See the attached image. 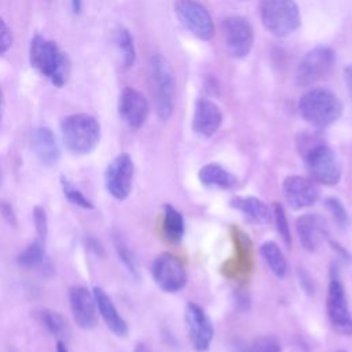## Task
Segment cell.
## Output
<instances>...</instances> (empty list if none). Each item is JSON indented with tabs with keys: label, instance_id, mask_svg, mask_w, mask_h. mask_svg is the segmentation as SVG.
Wrapping results in <instances>:
<instances>
[{
	"label": "cell",
	"instance_id": "obj_1",
	"mask_svg": "<svg viewBox=\"0 0 352 352\" xmlns=\"http://www.w3.org/2000/svg\"><path fill=\"white\" fill-rule=\"evenodd\" d=\"M297 147L305 161L309 179L324 186H336L341 179V164L337 154L315 133H302Z\"/></svg>",
	"mask_w": 352,
	"mask_h": 352
},
{
	"label": "cell",
	"instance_id": "obj_2",
	"mask_svg": "<svg viewBox=\"0 0 352 352\" xmlns=\"http://www.w3.org/2000/svg\"><path fill=\"white\" fill-rule=\"evenodd\" d=\"M30 65L55 87L65 85L70 72L67 55L51 40L37 34L30 44Z\"/></svg>",
	"mask_w": 352,
	"mask_h": 352
},
{
	"label": "cell",
	"instance_id": "obj_3",
	"mask_svg": "<svg viewBox=\"0 0 352 352\" xmlns=\"http://www.w3.org/2000/svg\"><path fill=\"white\" fill-rule=\"evenodd\" d=\"M60 133L65 147L72 154L85 155L96 148L100 140V125L91 114H70L60 122Z\"/></svg>",
	"mask_w": 352,
	"mask_h": 352
},
{
	"label": "cell",
	"instance_id": "obj_4",
	"mask_svg": "<svg viewBox=\"0 0 352 352\" xmlns=\"http://www.w3.org/2000/svg\"><path fill=\"white\" fill-rule=\"evenodd\" d=\"M298 111L311 126L322 129L330 126L341 117L342 103L331 91L314 88L300 98Z\"/></svg>",
	"mask_w": 352,
	"mask_h": 352
},
{
	"label": "cell",
	"instance_id": "obj_5",
	"mask_svg": "<svg viewBox=\"0 0 352 352\" xmlns=\"http://www.w3.org/2000/svg\"><path fill=\"white\" fill-rule=\"evenodd\" d=\"M150 82L157 116L166 121L172 117L176 104V78L169 62L160 54L150 59Z\"/></svg>",
	"mask_w": 352,
	"mask_h": 352
},
{
	"label": "cell",
	"instance_id": "obj_6",
	"mask_svg": "<svg viewBox=\"0 0 352 352\" xmlns=\"http://www.w3.org/2000/svg\"><path fill=\"white\" fill-rule=\"evenodd\" d=\"M258 12L263 26L275 37H286L301 23L298 6L294 0H260Z\"/></svg>",
	"mask_w": 352,
	"mask_h": 352
},
{
	"label": "cell",
	"instance_id": "obj_7",
	"mask_svg": "<svg viewBox=\"0 0 352 352\" xmlns=\"http://www.w3.org/2000/svg\"><path fill=\"white\" fill-rule=\"evenodd\" d=\"M336 63V52L329 45H316L300 60L296 70V81L300 87H309L326 78Z\"/></svg>",
	"mask_w": 352,
	"mask_h": 352
},
{
	"label": "cell",
	"instance_id": "obj_8",
	"mask_svg": "<svg viewBox=\"0 0 352 352\" xmlns=\"http://www.w3.org/2000/svg\"><path fill=\"white\" fill-rule=\"evenodd\" d=\"M175 14L179 22L199 40H210L214 34V25L206 7L197 0H176Z\"/></svg>",
	"mask_w": 352,
	"mask_h": 352
},
{
	"label": "cell",
	"instance_id": "obj_9",
	"mask_svg": "<svg viewBox=\"0 0 352 352\" xmlns=\"http://www.w3.org/2000/svg\"><path fill=\"white\" fill-rule=\"evenodd\" d=\"M326 312L331 327L342 334L352 336V314L345 296V289L338 278L333 275L326 294Z\"/></svg>",
	"mask_w": 352,
	"mask_h": 352
},
{
	"label": "cell",
	"instance_id": "obj_10",
	"mask_svg": "<svg viewBox=\"0 0 352 352\" xmlns=\"http://www.w3.org/2000/svg\"><path fill=\"white\" fill-rule=\"evenodd\" d=\"M151 276L155 285L165 293H177L187 283L183 263L169 252H164L153 260Z\"/></svg>",
	"mask_w": 352,
	"mask_h": 352
},
{
	"label": "cell",
	"instance_id": "obj_11",
	"mask_svg": "<svg viewBox=\"0 0 352 352\" xmlns=\"http://www.w3.org/2000/svg\"><path fill=\"white\" fill-rule=\"evenodd\" d=\"M221 32L224 45L232 58L242 59L249 55L254 43V32L248 19L230 15L221 21Z\"/></svg>",
	"mask_w": 352,
	"mask_h": 352
},
{
	"label": "cell",
	"instance_id": "obj_12",
	"mask_svg": "<svg viewBox=\"0 0 352 352\" xmlns=\"http://www.w3.org/2000/svg\"><path fill=\"white\" fill-rule=\"evenodd\" d=\"M135 166L129 154L121 153L111 160L104 170V186L107 192L117 201L126 199L133 187Z\"/></svg>",
	"mask_w": 352,
	"mask_h": 352
},
{
	"label": "cell",
	"instance_id": "obj_13",
	"mask_svg": "<svg viewBox=\"0 0 352 352\" xmlns=\"http://www.w3.org/2000/svg\"><path fill=\"white\" fill-rule=\"evenodd\" d=\"M184 322L192 348L197 352L208 351L213 341L214 330L204 308L197 302H188L184 308Z\"/></svg>",
	"mask_w": 352,
	"mask_h": 352
},
{
	"label": "cell",
	"instance_id": "obj_14",
	"mask_svg": "<svg viewBox=\"0 0 352 352\" xmlns=\"http://www.w3.org/2000/svg\"><path fill=\"white\" fill-rule=\"evenodd\" d=\"M285 201L294 210L312 206L319 198V188L314 180L304 176H287L282 183Z\"/></svg>",
	"mask_w": 352,
	"mask_h": 352
},
{
	"label": "cell",
	"instance_id": "obj_15",
	"mask_svg": "<svg viewBox=\"0 0 352 352\" xmlns=\"http://www.w3.org/2000/svg\"><path fill=\"white\" fill-rule=\"evenodd\" d=\"M69 304L74 322L82 330H92L98 324V308L94 293L84 286L69 289Z\"/></svg>",
	"mask_w": 352,
	"mask_h": 352
},
{
	"label": "cell",
	"instance_id": "obj_16",
	"mask_svg": "<svg viewBox=\"0 0 352 352\" xmlns=\"http://www.w3.org/2000/svg\"><path fill=\"white\" fill-rule=\"evenodd\" d=\"M118 111L122 121L129 128L138 129L144 124L148 116V102L142 92L126 87L120 95Z\"/></svg>",
	"mask_w": 352,
	"mask_h": 352
},
{
	"label": "cell",
	"instance_id": "obj_17",
	"mask_svg": "<svg viewBox=\"0 0 352 352\" xmlns=\"http://www.w3.org/2000/svg\"><path fill=\"white\" fill-rule=\"evenodd\" d=\"M221 122H223V113L214 102L206 98H199L195 102L191 128L198 136L201 138L213 136L221 126Z\"/></svg>",
	"mask_w": 352,
	"mask_h": 352
},
{
	"label": "cell",
	"instance_id": "obj_18",
	"mask_svg": "<svg viewBox=\"0 0 352 352\" xmlns=\"http://www.w3.org/2000/svg\"><path fill=\"white\" fill-rule=\"evenodd\" d=\"M296 230L301 245L308 252H315L327 236V226L322 216L316 213H305L296 221Z\"/></svg>",
	"mask_w": 352,
	"mask_h": 352
},
{
	"label": "cell",
	"instance_id": "obj_19",
	"mask_svg": "<svg viewBox=\"0 0 352 352\" xmlns=\"http://www.w3.org/2000/svg\"><path fill=\"white\" fill-rule=\"evenodd\" d=\"M92 293H94V298H95V302H96L98 312H99L100 318L103 319L104 324L107 326V329L111 333H114L117 337H125L128 334V330H129L128 323L120 315V312L116 308L110 296L100 286H94Z\"/></svg>",
	"mask_w": 352,
	"mask_h": 352
},
{
	"label": "cell",
	"instance_id": "obj_20",
	"mask_svg": "<svg viewBox=\"0 0 352 352\" xmlns=\"http://www.w3.org/2000/svg\"><path fill=\"white\" fill-rule=\"evenodd\" d=\"M32 150L36 158L44 166H54L60 158V150L56 143L55 135L50 128L40 126L32 132L30 139Z\"/></svg>",
	"mask_w": 352,
	"mask_h": 352
},
{
	"label": "cell",
	"instance_id": "obj_21",
	"mask_svg": "<svg viewBox=\"0 0 352 352\" xmlns=\"http://www.w3.org/2000/svg\"><path fill=\"white\" fill-rule=\"evenodd\" d=\"M230 205L254 224L264 226L272 220V209L257 197H234Z\"/></svg>",
	"mask_w": 352,
	"mask_h": 352
},
{
	"label": "cell",
	"instance_id": "obj_22",
	"mask_svg": "<svg viewBox=\"0 0 352 352\" xmlns=\"http://www.w3.org/2000/svg\"><path fill=\"white\" fill-rule=\"evenodd\" d=\"M198 177L204 186L212 188L230 190L238 184V179L234 173L214 162L204 165L198 172Z\"/></svg>",
	"mask_w": 352,
	"mask_h": 352
},
{
	"label": "cell",
	"instance_id": "obj_23",
	"mask_svg": "<svg viewBox=\"0 0 352 352\" xmlns=\"http://www.w3.org/2000/svg\"><path fill=\"white\" fill-rule=\"evenodd\" d=\"M184 235V217L170 204L164 205L162 213V236L168 243L176 245Z\"/></svg>",
	"mask_w": 352,
	"mask_h": 352
},
{
	"label": "cell",
	"instance_id": "obj_24",
	"mask_svg": "<svg viewBox=\"0 0 352 352\" xmlns=\"http://www.w3.org/2000/svg\"><path fill=\"white\" fill-rule=\"evenodd\" d=\"M260 254L263 257V260L265 261V264L268 265V268L271 270V272L282 279L285 278L286 272H287V261L285 258L283 252L280 250L279 245L272 242V241H267L260 246Z\"/></svg>",
	"mask_w": 352,
	"mask_h": 352
},
{
	"label": "cell",
	"instance_id": "obj_25",
	"mask_svg": "<svg viewBox=\"0 0 352 352\" xmlns=\"http://www.w3.org/2000/svg\"><path fill=\"white\" fill-rule=\"evenodd\" d=\"M116 45L118 48V54L121 58V65L124 69H131L135 63L136 52H135V45H133V38L125 28H120L116 32L114 36Z\"/></svg>",
	"mask_w": 352,
	"mask_h": 352
},
{
	"label": "cell",
	"instance_id": "obj_26",
	"mask_svg": "<svg viewBox=\"0 0 352 352\" xmlns=\"http://www.w3.org/2000/svg\"><path fill=\"white\" fill-rule=\"evenodd\" d=\"M40 320H41V324L58 340L69 337V334H70L69 324H67L66 319L63 318V315H60L59 312L52 311V309H43L40 312Z\"/></svg>",
	"mask_w": 352,
	"mask_h": 352
},
{
	"label": "cell",
	"instance_id": "obj_27",
	"mask_svg": "<svg viewBox=\"0 0 352 352\" xmlns=\"http://www.w3.org/2000/svg\"><path fill=\"white\" fill-rule=\"evenodd\" d=\"M44 241L37 238L18 254V264L23 268H34L44 261Z\"/></svg>",
	"mask_w": 352,
	"mask_h": 352
},
{
	"label": "cell",
	"instance_id": "obj_28",
	"mask_svg": "<svg viewBox=\"0 0 352 352\" xmlns=\"http://www.w3.org/2000/svg\"><path fill=\"white\" fill-rule=\"evenodd\" d=\"M60 186H62V190H63V194L66 197V199L81 208V209H85V210H92L94 209V204L91 199H88L66 176H60Z\"/></svg>",
	"mask_w": 352,
	"mask_h": 352
},
{
	"label": "cell",
	"instance_id": "obj_29",
	"mask_svg": "<svg viewBox=\"0 0 352 352\" xmlns=\"http://www.w3.org/2000/svg\"><path fill=\"white\" fill-rule=\"evenodd\" d=\"M113 242H114V248H116V252L120 257V260L122 261V264L125 265V268L133 275V276H139V271H138V263H136V258L132 253V250L129 249V246L126 245V242L124 241V238L118 234L114 235L113 238Z\"/></svg>",
	"mask_w": 352,
	"mask_h": 352
},
{
	"label": "cell",
	"instance_id": "obj_30",
	"mask_svg": "<svg viewBox=\"0 0 352 352\" xmlns=\"http://www.w3.org/2000/svg\"><path fill=\"white\" fill-rule=\"evenodd\" d=\"M271 209H272V219L275 221L278 234L280 235L285 245L290 246L292 245V234H290V227H289L287 217H286L283 206L279 202H274Z\"/></svg>",
	"mask_w": 352,
	"mask_h": 352
},
{
	"label": "cell",
	"instance_id": "obj_31",
	"mask_svg": "<svg viewBox=\"0 0 352 352\" xmlns=\"http://www.w3.org/2000/svg\"><path fill=\"white\" fill-rule=\"evenodd\" d=\"M324 205L329 210V213L333 216L334 221L340 226V227H346L349 224V216L348 212L345 209V206L342 205V202L338 198L330 197L324 201Z\"/></svg>",
	"mask_w": 352,
	"mask_h": 352
},
{
	"label": "cell",
	"instance_id": "obj_32",
	"mask_svg": "<svg viewBox=\"0 0 352 352\" xmlns=\"http://www.w3.org/2000/svg\"><path fill=\"white\" fill-rule=\"evenodd\" d=\"M249 352H280V344L274 336H261L253 341Z\"/></svg>",
	"mask_w": 352,
	"mask_h": 352
},
{
	"label": "cell",
	"instance_id": "obj_33",
	"mask_svg": "<svg viewBox=\"0 0 352 352\" xmlns=\"http://www.w3.org/2000/svg\"><path fill=\"white\" fill-rule=\"evenodd\" d=\"M32 216H33V223H34V228L37 232V236L40 239H45L47 232H48V217H47V212L43 206L36 205L32 210Z\"/></svg>",
	"mask_w": 352,
	"mask_h": 352
},
{
	"label": "cell",
	"instance_id": "obj_34",
	"mask_svg": "<svg viewBox=\"0 0 352 352\" xmlns=\"http://www.w3.org/2000/svg\"><path fill=\"white\" fill-rule=\"evenodd\" d=\"M0 214L6 220V223H8L11 227H16V224H18L16 213L8 201L0 199Z\"/></svg>",
	"mask_w": 352,
	"mask_h": 352
},
{
	"label": "cell",
	"instance_id": "obj_35",
	"mask_svg": "<svg viewBox=\"0 0 352 352\" xmlns=\"http://www.w3.org/2000/svg\"><path fill=\"white\" fill-rule=\"evenodd\" d=\"M12 43V34L7 23L0 18V55L4 54Z\"/></svg>",
	"mask_w": 352,
	"mask_h": 352
},
{
	"label": "cell",
	"instance_id": "obj_36",
	"mask_svg": "<svg viewBox=\"0 0 352 352\" xmlns=\"http://www.w3.org/2000/svg\"><path fill=\"white\" fill-rule=\"evenodd\" d=\"M84 246H85V249H87L91 254H94V256H96V257H103V254H104V250H103L102 243H100L98 239L92 238V236H87V238L84 239Z\"/></svg>",
	"mask_w": 352,
	"mask_h": 352
},
{
	"label": "cell",
	"instance_id": "obj_37",
	"mask_svg": "<svg viewBox=\"0 0 352 352\" xmlns=\"http://www.w3.org/2000/svg\"><path fill=\"white\" fill-rule=\"evenodd\" d=\"M344 76H345V84H346L348 91H349V94H351V96H352V65L346 66Z\"/></svg>",
	"mask_w": 352,
	"mask_h": 352
},
{
	"label": "cell",
	"instance_id": "obj_38",
	"mask_svg": "<svg viewBox=\"0 0 352 352\" xmlns=\"http://www.w3.org/2000/svg\"><path fill=\"white\" fill-rule=\"evenodd\" d=\"M82 7V0H72V8L74 14H78Z\"/></svg>",
	"mask_w": 352,
	"mask_h": 352
},
{
	"label": "cell",
	"instance_id": "obj_39",
	"mask_svg": "<svg viewBox=\"0 0 352 352\" xmlns=\"http://www.w3.org/2000/svg\"><path fill=\"white\" fill-rule=\"evenodd\" d=\"M133 352H151V351L148 349V346H147L146 344L138 342L136 346H135V349H133Z\"/></svg>",
	"mask_w": 352,
	"mask_h": 352
},
{
	"label": "cell",
	"instance_id": "obj_40",
	"mask_svg": "<svg viewBox=\"0 0 352 352\" xmlns=\"http://www.w3.org/2000/svg\"><path fill=\"white\" fill-rule=\"evenodd\" d=\"M56 352H69L66 348V344L62 340L56 341Z\"/></svg>",
	"mask_w": 352,
	"mask_h": 352
},
{
	"label": "cell",
	"instance_id": "obj_41",
	"mask_svg": "<svg viewBox=\"0 0 352 352\" xmlns=\"http://www.w3.org/2000/svg\"><path fill=\"white\" fill-rule=\"evenodd\" d=\"M1 102H3V94H1V89H0V107H1Z\"/></svg>",
	"mask_w": 352,
	"mask_h": 352
},
{
	"label": "cell",
	"instance_id": "obj_42",
	"mask_svg": "<svg viewBox=\"0 0 352 352\" xmlns=\"http://www.w3.org/2000/svg\"><path fill=\"white\" fill-rule=\"evenodd\" d=\"M7 352H18V351H16V349H15V348H10V349H8V351H7Z\"/></svg>",
	"mask_w": 352,
	"mask_h": 352
},
{
	"label": "cell",
	"instance_id": "obj_43",
	"mask_svg": "<svg viewBox=\"0 0 352 352\" xmlns=\"http://www.w3.org/2000/svg\"><path fill=\"white\" fill-rule=\"evenodd\" d=\"M336 352H346V351H336Z\"/></svg>",
	"mask_w": 352,
	"mask_h": 352
},
{
	"label": "cell",
	"instance_id": "obj_44",
	"mask_svg": "<svg viewBox=\"0 0 352 352\" xmlns=\"http://www.w3.org/2000/svg\"><path fill=\"white\" fill-rule=\"evenodd\" d=\"M241 1H245V0H241Z\"/></svg>",
	"mask_w": 352,
	"mask_h": 352
}]
</instances>
